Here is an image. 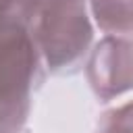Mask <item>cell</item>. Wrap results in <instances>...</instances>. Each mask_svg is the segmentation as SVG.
<instances>
[{
    "mask_svg": "<svg viewBox=\"0 0 133 133\" xmlns=\"http://www.w3.org/2000/svg\"><path fill=\"white\" fill-rule=\"evenodd\" d=\"M46 77L31 35L12 15L0 25V133H27L33 98Z\"/></svg>",
    "mask_w": 133,
    "mask_h": 133,
    "instance_id": "cell-2",
    "label": "cell"
},
{
    "mask_svg": "<svg viewBox=\"0 0 133 133\" xmlns=\"http://www.w3.org/2000/svg\"><path fill=\"white\" fill-rule=\"evenodd\" d=\"M94 133H133V98L104 110Z\"/></svg>",
    "mask_w": 133,
    "mask_h": 133,
    "instance_id": "cell-5",
    "label": "cell"
},
{
    "mask_svg": "<svg viewBox=\"0 0 133 133\" xmlns=\"http://www.w3.org/2000/svg\"><path fill=\"white\" fill-rule=\"evenodd\" d=\"M89 15L104 35L133 39V0H89Z\"/></svg>",
    "mask_w": 133,
    "mask_h": 133,
    "instance_id": "cell-4",
    "label": "cell"
},
{
    "mask_svg": "<svg viewBox=\"0 0 133 133\" xmlns=\"http://www.w3.org/2000/svg\"><path fill=\"white\" fill-rule=\"evenodd\" d=\"M15 17L31 35L48 75H77L96 42L89 0H17Z\"/></svg>",
    "mask_w": 133,
    "mask_h": 133,
    "instance_id": "cell-1",
    "label": "cell"
},
{
    "mask_svg": "<svg viewBox=\"0 0 133 133\" xmlns=\"http://www.w3.org/2000/svg\"><path fill=\"white\" fill-rule=\"evenodd\" d=\"M83 71L91 94L102 104L133 94V39L102 35L94 42Z\"/></svg>",
    "mask_w": 133,
    "mask_h": 133,
    "instance_id": "cell-3",
    "label": "cell"
},
{
    "mask_svg": "<svg viewBox=\"0 0 133 133\" xmlns=\"http://www.w3.org/2000/svg\"><path fill=\"white\" fill-rule=\"evenodd\" d=\"M15 2L17 0H0V25L15 15Z\"/></svg>",
    "mask_w": 133,
    "mask_h": 133,
    "instance_id": "cell-6",
    "label": "cell"
}]
</instances>
